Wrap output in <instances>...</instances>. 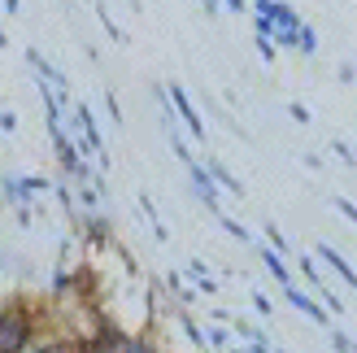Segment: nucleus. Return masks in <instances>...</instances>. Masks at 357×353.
I'll use <instances>...</instances> for the list:
<instances>
[{
  "instance_id": "1",
  "label": "nucleus",
  "mask_w": 357,
  "mask_h": 353,
  "mask_svg": "<svg viewBox=\"0 0 357 353\" xmlns=\"http://www.w3.org/2000/svg\"><path fill=\"white\" fill-rule=\"evenodd\" d=\"M40 336V319L26 301L0 306V353H26Z\"/></svg>"
},
{
  "instance_id": "2",
  "label": "nucleus",
  "mask_w": 357,
  "mask_h": 353,
  "mask_svg": "<svg viewBox=\"0 0 357 353\" xmlns=\"http://www.w3.org/2000/svg\"><path fill=\"white\" fill-rule=\"evenodd\" d=\"M253 9H257V17H266V22L275 27V44H283V48H296V40H301V17L283 5V0H253Z\"/></svg>"
},
{
  "instance_id": "3",
  "label": "nucleus",
  "mask_w": 357,
  "mask_h": 353,
  "mask_svg": "<svg viewBox=\"0 0 357 353\" xmlns=\"http://www.w3.org/2000/svg\"><path fill=\"white\" fill-rule=\"evenodd\" d=\"M92 345L100 349V353H157V345H149L144 336H131V331H118V327H109L105 323L96 336H92Z\"/></svg>"
},
{
  "instance_id": "4",
  "label": "nucleus",
  "mask_w": 357,
  "mask_h": 353,
  "mask_svg": "<svg viewBox=\"0 0 357 353\" xmlns=\"http://www.w3.org/2000/svg\"><path fill=\"white\" fill-rule=\"evenodd\" d=\"M166 100H174V118L188 127V135H192V140H205V118L192 110V100H188V92H183V87H178V83H170V96H166Z\"/></svg>"
},
{
  "instance_id": "5",
  "label": "nucleus",
  "mask_w": 357,
  "mask_h": 353,
  "mask_svg": "<svg viewBox=\"0 0 357 353\" xmlns=\"http://www.w3.org/2000/svg\"><path fill=\"white\" fill-rule=\"evenodd\" d=\"M188 170H192V188H196V197H201V201L209 205V214L218 218V214H222V205H218V183L209 179V170H205L201 162H192Z\"/></svg>"
},
{
  "instance_id": "6",
  "label": "nucleus",
  "mask_w": 357,
  "mask_h": 353,
  "mask_svg": "<svg viewBox=\"0 0 357 353\" xmlns=\"http://www.w3.org/2000/svg\"><path fill=\"white\" fill-rule=\"evenodd\" d=\"M283 292H288V301H292V310H301V314H305V319H314L318 327H327V323H331V319H327V310L318 306L314 296H305V292H301L296 284H288V288H283Z\"/></svg>"
},
{
  "instance_id": "7",
  "label": "nucleus",
  "mask_w": 357,
  "mask_h": 353,
  "mask_svg": "<svg viewBox=\"0 0 357 353\" xmlns=\"http://www.w3.org/2000/svg\"><path fill=\"white\" fill-rule=\"evenodd\" d=\"M318 257H323V262H327V266H331L335 275H340V279H344V284H349V288H357V271H353V266H349V262H344V253H340V249H335V244H318Z\"/></svg>"
},
{
  "instance_id": "8",
  "label": "nucleus",
  "mask_w": 357,
  "mask_h": 353,
  "mask_svg": "<svg viewBox=\"0 0 357 353\" xmlns=\"http://www.w3.org/2000/svg\"><path fill=\"white\" fill-rule=\"evenodd\" d=\"M79 218H83V227H87V240L105 249V244H109V218H100V214H79Z\"/></svg>"
},
{
  "instance_id": "9",
  "label": "nucleus",
  "mask_w": 357,
  "mask_h": 353,
  "mask_svg": "<svg viewBox=\"0 0 357 353\" xmlns=\"http://www.w3.org/2000/svg\"><path fill=\"white\" fill-rule=\"evenodd\" d=\"M205 170H209V179L218 183V188H227V192H231V197H244V183H240V179H231V170H227L222 162H209Z\"/></svg>"
},
{
  "instance_id": "10",
  "label": "nucleus",
  "mask_w": 357,
  "mask_h": 353,
  "mask_svg": "<svg viewBox=\"0 0 357 353\" xmlns=\"http://www.w3.org/2000/svg\"><path fill=\"white\" fill-rule=\"evenodd\" d=\"M261 262H266V266H271V275L279 279V284H283V288H288V284H292V271H288V266H283V257H279L275 249H261Z\"/></svg>"
},
{
  "instance_id": "11",
  "label": "nucleus",
  "mask_w": 357,
  "mask_h": 353,
  "mask_svg": "<svg viewBox=\"0 0 357 353\" xmlns=\"http://www.w3.org/2000/svg\"><path fill=\"white\" fill-rule=\"evenodd\" d=\"M188 271H192V279H196V288H201L205 296H209V292H218V284H213V275H209V266H205V262H192Z\"/></svg>"
},
{
  "instance_id": "12",
  "label": "nucleus",
  "mask_w": 357,
  "mask_h": 353,
  "mask_svg": "<svg viewBox=\"0 0 357 353\" xmlns=\"http://www.w3.org/2000/svg\"><path fill=\"white\" fill-rule=\"evenodd\" d=\"M296 48L305 52V57H314V52H318V31H314V27H301V40H296Z\"/></svg>"
},
{
  "instance_id": "13",
  "label": "nucleus",
  "mask_w": 357,
  "mask_h": 353,
  "mask_svg": "<svg viewBox=\"0 0 357 353\" xmlns=\"http://www.w3.org/2000/svg\"><path fill=\"white\" fill-rule=\"evenodd\" d=\"M26 353H79V349L70 345V340H66V345H61V340H44V345H31Z\"/></svg>"
},
{
  "instance_id": "14",
  "label": "nucleus",
  "mask_w": 357,
  "mask_h": 353,
  "mask_svg": "<svg viewBox=\"0 0 357 353\" xmlns=\"http://www.w3.org/2000/svg\"><path fill=\"white\" fill-rule=\"evenodd\" d=\"M301 275L310 279V288H314V292H318V288H327V284H323V275H318V266H314L310 257H301Z\"/></svg>"
},
{
  "instance_id": "15",
  "label": "nucleus",
  "mask_w": 357,
  "mask_h": 353,
  "mask_svg": "<svg viewBox=\"0 0 357 353\" xmlns=\"http://www.w3.org/2000/svg\"><path fill=\"white\" fill-rule=\"evenodd\" d=\"M218 223H222V232H231V236H236V240H244V244L253 240V236H248V232H244V227H240L236 218H231V214H218Z\"/></svg>"
},
{
  "instance_id": "16",
  "label": "nucleus",
  "mask_w": 357,
  "mask_h": 353,
  "mask_svg": "<svg viewBox=\"0 0 357 353\" xmlns=\"http://www.w3.org/2000/svg\"><path fill=\"white\" fill-rule=\"evenodd\" d=\"M0 192H5V201L22 205V197H17V174H5V179H0Z\"/></svg>"
},
{
  "instance_id": "17",
  "label": "nucleus",
  "mask_w": 357,
  "mask_h": 353,
  "mask_svg": "<svg viewBox=\"0 0 357 353\" xmlns=\"http://www.w3.org/2000/svg\"><path fill=\"white\" fill-rule=\"evenodd\" d=\"M52 292H57V296H66V292H70V271H66V266L52 271Z\"/></svg>"
},
{
  "instance_id": "18",
  "label": "nucleus",
  "mask_w": 357,
  "mask_h": 353,
  "mask_svg": "<svg viewBox=\"0 0 357 353\" xmlns=\"http://www.w3.org/2000/svg\"><path fill=\"white\" fill-rule=\"evenodd\" d=\"M231 336H227V327H209L205 331V349H218V345H227Z\"/></svg>"
},
{
  "instance_id": "19",
  "label": "nucleus",
  "mask_w": 357,
  "mask_h": 353,
  "mask_svg": "<svg viewBox=\"0 0 357 353\" xmlns=\"http://www.w3.org/2000/svg\"><path fill=\"white\" fill-rule=\"evenodd\" d=\"M331 153L340 157V162H349V166L357 162V153H353V144H344V140H335V144H331Z\"/></svg>"
},
{
  "instance_id": "20",
  "label": "nucleus",
  "mask_w": 357,
  "mask_h": 353,
  "mask_svg": "<svg viewBox=\"0 0 357 353\" xmlns=\"http://www.w3.org/2000/svg\"><path fill=\"white\" fill-rule=\"evenodd\" d=\"M331 345H335V353H353V349H357V345L344 336V331H331Z\"/></svg>"
},
{
  "instance_id": "21",
  "label": "nucleus",
  "mask_w": 357,
  "mask_h": 353,
  "mask_svg": "<svg viewBox=\"0 0 357 353\" xmlns=\"http://www.w3.org/2000/svg\"><path fill=\"white\" fill-rule=\"evenodd\" d=\"M335 209H340V214H344V218H349V223L357 227V205H353V201H344V197H335Z\"/></svg>"
},
{
  "instance_id": "22",
  "label": "nucleus",
  "mask_w": 357,
  "mask_h": 353,
  "mask_svg": "<svg viewBox=\"0 0 357 353\" xmlns=\"http://www.w3.org/2000/svg\"><path fill=\"white\" fill-rule=\"evenodd\" d=\"M253 306H257V314H261V319H275V310H271V301H266L261 292H253Z\"/></svg>"
},
{
  "instance_id": "23",
  "label": "nucleus",
  "mask_w": 357,
  "mask_h": 353,
  "mask_svg": "<svg viewBox=\"0 0 357 353\" xmlns=\"http://www.w3.org/2000/svg\"><path fill=\"white\" fill-rule=\"evenodd\" d=\"M257 57L261 61H275V44L271 40H257Z\"/></svg>"
},
{
  "instance_id": "24",
  "label": "nucleus",
  "mask_w": 357,
  "mask_h": 353,
  "mask_svg": "<svg viewBox=\"0 0 357 353\" xmlns=\"http://www.w3.org/2000/svg\"><path fill=\"white\" fill-rule=\"evenodd\" d=\"M105 105H109V118H114V122H118V127H122V110H118V96L109 92V96H105Z\"/></svg>"
},
{
  "instance_id": "25",
  "label": "nucleus",
  "mask_w": 357,
  "mask_h": 353,
  "mask_svg": "<svg viewBox=\"0 0 357 353\" xmlns=\"http://www.w3.org/2000/svg\"><path fill=\"white\" fill-rule=\"evenodd\" d=\"M288 110H292L296 122H310V110H305V105H288Z\"/></svg>"
},
{
  "instance_id": "26",
  "label": "nucleus",
  "mask_w": 357,
  "mask_h": 353,
  "mask_svg": "<svg viewBox=\"0 0 357 353\" xmlns=\"http://www.w3.org/2000/svg\"><path fill=\"white\" fill-rule=\"evenodd\" d=\"M222 5H227V9H236V13H244V9H248L244 0H222Z\"/></svg>"
},
{
  "instance_id": "27",
  "label": "nucleus",
  "mask_w": 357,
  "mask_h": 353,
  "mask_svg": "<svg viewBox=\"0 0 357 353\" xmlns=\"http://www.w3.org/2000/svg\"><path fill=\"white\" fill-rule=\"evenodd\" d=\"M201 5H205V13H218V9H222L218 0H201Z\"/></svg>"
},
{
  "instance_id": "28",
  "label": "nucleus",
  "mask_w": 357,
  "mask_h": 353,
  "mask_svg": "<svg viewBox=\"0 0 357 353\" xmlns=\"http://www.w3.org/2000/svg\"><path fill=\"white\" fill-rule=\"evenodd\" d=\"M22 9V0H5V13H17Z\"/></svg>"
},
{
  "instance_id": "29",
  "label": "nucleus",
  "mask_w": 357,
  "mask_h": 353,
  "mask_svg": "<svg viewBox=\"0 0 357 353\" xmlns=\"http://www.w3.org/2000/svg\"><path fill=\"white\" fill-rule=\"evenodd\" d=\"M231 353H253V349H231Z\"/></svg>"
},
{
  "instance_id": "30",
  "label": "nucleus",
  "mask_w": 357,
  "mask_h": 353,
  "mask_svg": "<svg viewBox=\"0 0 357 353\" xmlns=\"http://www.w3.org/2000/svg\"><path fill=\"white\" fill-rule=\"evenodd\" d=\"M201 353H205V349H201Z\"/></svg>"
}]
</instances>
